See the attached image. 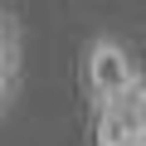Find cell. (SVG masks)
Returning <instances> with one entry per match:
<instances>
[{
  "label": "cell",
  "instance_id": "cell-1",
  "mask_svg": "<svg viewBox=\"0 0 146 146\" xmlns=\"http://www.w3.org/2000/svg\"><path fill=\"white\" fill-rule=\"evenodd\" d=\"M136 83H141V68H136L131 49L117 34H93L83 44V88H88V102L93 107L122 102Z\"/></svg>",
  "mask_w": 146,
  "mask_h": 146
},
{
  "label": "cell",
  "instance_id": "cell-2",
  "mask_svg": "<svg viewBox=\"0 0 146 146\" xmlns=\"http://www.w3.org/2000/svg\"><path fill=\"white\" fill-rule=\"evenodd\" d=\"M25 83V25L10 5H0V122L10 117Z\"/></svg>",
  "mask_w": 146,
  "mask_h": 146
},
{
  "label": "cell",
  "instance_id": "cell-3",
  "mask_svg": "<svg viewBox=\"0 0 146 146\" xmlns=\"http://www.w3.org/2000/svg\"><path fill=\"white\" fill-rule=\"evenodd\" d=\"M98 117H93V136H98V146H136L141 141V131L131 127V117H127V107L122 102H112V107H93Z\"/></svg>",
  "mask_w": 146,
  "mask_h": 146
},
{
  "label": "cell",
  "instance_id": "cell-4",
  "mask_svg": "<svg viewBox=\"0 0 146 146\" xmlns=\"http://www.w3.org/2000/svg\"><path fill=\"white\" fill-rule=\"evenodd\" d=\"M122 107H127V117H131V127H136V131L146 136V78H141V83H136V88H131V93L122 98Z\"/></svg>",
  "mask_w": 146,
  "mask_h": 146
},
{
  "label": "cell",
  "instance_id": "cell-5",
  "mask_svg": "<svg viewBox=\"0 0 146 146\" xmlns=\"http://www.w3.org/2000/svg\"><path fill=\"white\" fill-rule=\"evenodd\" d=\"M136 146H146V136H141V141H136Z\"/></svg>",
  "mask_w": 146,
  "mask_h": 146
}]
</instances>
